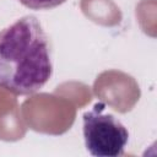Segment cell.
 <instances>
[{
    "mask_svg": "<svg viewBox=\"0 0 157 157\" xmlns=\"http://www.w3.org/2000/svg\"><path fill=\"white\" fill-rule=\"evenodd\" d=\"M53 75L49 37L34 15L0 31V88L17 96L40 91Z\"/></svg>",
    "mask_w": 157,
    "mask_h": 157,
    "instance_id": "1",
    "label": "cell"
},
{
    "mask_svg": "<svg viewBox=\"0 0 157 157\" xmlns=\"http://www.w3.org/2000/svg\"><path fill=\"white\" fill-rule=\"evenodd\" d=\"M104 103H96L91 110L83 114L85 145L92 156L118 157L124 155L129 131L118 118L104 113Z\"/></svg>",
    "mask_w": 157,
    "mask_h": 157,
    "instance_id": "2",
    "label": "cell"
},
{
    "mask_svg": "<svg viewBox=\"0 0 157 157\" xmlns=\"http://www.w3.org/2000/svg\"><path fill=\"white\" fill-rule=\"evenodd\" d=\"M23 6L31 10H50L60 6L66 0H18Z\"/></svg>",
    "mask_w": 157,
    "mask_h": 157,
    "instance_id": "3",
    "label": "cell"
}]
</instances>
